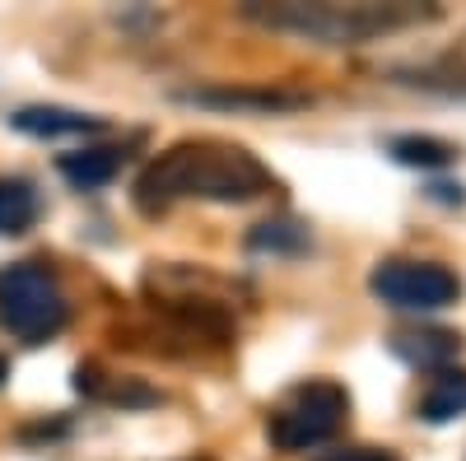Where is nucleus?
<instances>
[{"label":"nucleus","instance_id":"nucleus-7","mask_svg":"<svg viewBox=\"0 0 466 461\" xmlns=\"http://www.w3.org/2000/svg\"><path fill=\"white\" fill-rule=\"evenodd\" d=\"M122 159L127 154L116 149V145H89V149H70V154H61V177L75 186V191H98V186H107L116 173H122Z\"/></svg>","mask_w":466,"mask_h":461},{"label":"nucleus","instance_id":"nucleus-10","mask_svg":"<svg viewBox=\"0 0 466 461\" xmlns=\"http://www.w3.org/2000/svg\"><path fill=\"white\" fill-rule=\"evenodd\" d=\"M37 224V191L24 177H0V234L19 238Z\"/></svg>","mask_w":466,"mask_h":461},{"label":"nucleus","instance_id":"nucleus-12","mask_svg":"<svg viewBox=\"0 0 466 461\" xmlns=\"http://www.w3.org/2000/svg\"><path fill=\"white\" fill-rule=\"evenodd\" d=\"M410 85H439V89H466V37L439 61V65H424L415 70Z\"/></svg>","mask_w":466,"mask_h":461},{"label":"nucleus","instance_id":"nucleus-1","mask_svg":"<svg viewBox=\"0 0 466 461\" xmlns=\"http://www.w3.org/2000/svg\"><path fill=\"white\" fill-rule=\"evenodd\" d=\"M261 191H270V173L257 154L224 140H182L136 177V205L164 215L177 201H252Z\"/></svg>","mask_w":466,"mask_h":461},{"label":"nucleus","instance_id":"nucleus-9","mask_svg":"<svg viewBox=\"0 0 466 461\" xmlns=\"http://www.w3.org/2000/svg\"><path fill=\"white\" fill-rule=\"evenodd\" d=\"M461 415H466V373L443 368L434 377V387L420 396V419H430V425H448V419H461Z\"/></svg>","mask_w":466,"mask_h":461},{"label":"nucleus","instance_id":"nucleus-2","mask_svg":"<svg viewBox=\"0 0 466 461\" xmlns=\"http://www.w3.org/2000/svg\"><path fill=\"white\" fill-rule=\"evenodd\" d=\"M266 28H289L318 43H369L378 33L434 19V5H243Z\"/></svg>","mask_w":466,"mask_h":461},{"label":"nucleus","instance_id":"nucleus-14","mask_svg":"<svg viewBox=\"0 0 466 461\" xmlns=\"http://www.w3.org/2000/svg\"><path fill=\"white\" fill-rule=\"evenodd\" d=\"M322 461H397V456L382 452V447H345V452H331Z\"/></svg>","mask_w":466,"mask_h":461},{"label":"nucleus","instance_id":"nucleus-6","mask_svg":"<svg viewBox=\"0 0 466 461\" xmlns=\"http://www.w3.org/2000/svg\"><path fill=\"white\" fill-rule=\"evenodd\" d=\"M10 126L24 135H37V140H56V135H98L103 117L70 112V107H19L10 117Z\"/></svg>","mask_w":466,"mask_h":461},{"label":"nucleus","instance_id":"nucleus-3","mask_svg":"<svg viewBox=\"0 0 466 461\" xmlns=\"http://www.w3.org/2000/svg\"><path fill=\"white\" fill-rule=\"evenodd\" d=\"M61 280L37 261H15L0 271V326L24 345H43L66 326Z\"/></svg>","mask_w":466,"mask_h":461},{"label":"nucleus","instance_id":"nucleus-5","mask_svg":"<svg viewBox=\"0 0 466 461\" xmlns=\"http://www.w3.org/2000/svg\"><path fill=\"white\" fill-rule=\"evenodd\" d=\"M369 289L401 313H439L461 298V280L439 261H382Z\"/></svg>","mask_w":466,"mask_h":461},{"label":"nucleus","instance_id":"nucleus-15","mask_svg":"<svg viewBox=\"0 0 466 461\" xmlns=\"http://www.w3.org/2000/svg\"><path fill=\"white\" fill-rule=\"evenodd\" d=\"M5 377H10V364H5V355H0V387H5Z\"/></svg>","mask_w":466,"mask_h":461},{"label":"nucleus","instance_id":"nucleus-13","mask_svg":"<svg viewBox=\"0 0 466 461\" xmlns=\"http://www.w3.org/2000/svg\"><path fill=\"white\" fill-rule=\"evenodd\" d=\"M201 103H224V107H294L299 98L289 94H197Z\"/></svg>","mask_w":466,"mask_h":461},{"label":"nucleus","instance_id":"nucleus-8","mask_svg":"<svg viewBox=\"0 0 466 461\" xmlns=\"http://www.w3.org/2000/svg\"><path fill=\"white\" fill-rule=\"evenodd\" d=\"M387 345H392V355L406 359L410 368H439V373L461 355L457 331H397Z\"/></svg>","mask_w":466,"mask_h":461},{"label":"nucleus","instance_id":"nucleus-4","mask_svg":"<svg viewBox=\"0 0 466 461\" xmlns=\"http://www.w3.org/2000/svg\"><path fill=\"white\" fill-rule=\"evenodd\" d=\"M350 415V392L331 377H313V382H299V387L270 410L266 419V434L280 452H308L327 443Z\"/></svg>","mask_w":466,"mask_h":461},{"label":"nucleus","instance_id":"nucleus-11","mask_svg":"<svg viewBox=\"0 0 466 461\" xmlns=\"http://www.w3.org/2000/svg\"><path fill=\"white\" fill-rule=\"evenodd\" d=\"M452 145L434 140V135H397L392 140V159L397 164H410V168H443L452 159Z\"/></svg>","mask_w":466,"mask_h":461}]
</instances>
